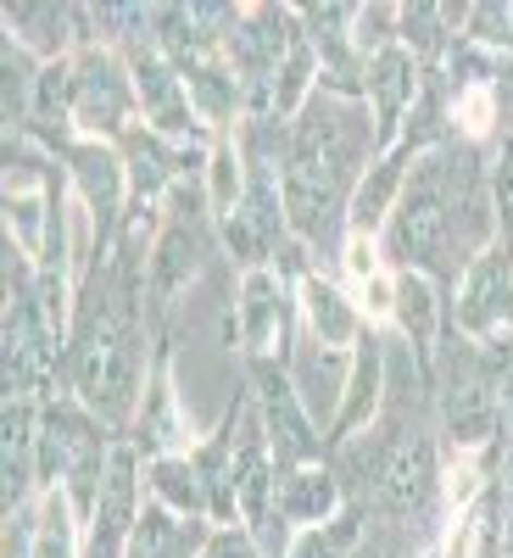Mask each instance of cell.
Returning a JSON list of instances; mask_svg holds the SVG:
<instances>
[{"mask_svg": "<svg viewBox=\"0 0 513 558\" xmlns=\"http://www.w3.org/2000/svg\"><path fill=\"white\" fill-rule=\"evenodd\" d=\"M368 151L363 107H346L335 96H313L296 123V151L285 162V213L291 229L307 241H323L335 218L341 184L352 179V162Z\"/></svg>", "mask_w": 513, "mask_h": 558, "instance_id": "1", "label": "cell"}, {"mask_svg": "<svg viewBox=\"0 0 513 558\" xmlns=\"http://www.w3.org/2000/svg\"><path fill=\"white\" fill-rule=\"evenodd\" d=\"M139 368H146V347H139V324L129 313V286L107 279L78 341V391L101 418H129L139 397Z\"/></svg>", "mask_w": 513, "mask_h": 558, "instance_id": "2", "label": "cell"}, {"mask_svg": "<svg viewBox=\"0 0 513 558\" xmlns=\"http://www.w3.org/2000/svg\"><path fill=\"white\" fill-rule=\"evenodd\" d=\"M134 78H123V62L112 51H89L73 68V123L101 140V134H123L134 118Z\"/></svg>", "mask_w": 513, "mask_h": 558, "instance_id": "3", "label": "cell"}, {"mask_svg": "<svg viewBox=\"0 0 513 558\" xmlns=\"http://www.w3.org/2000/svg\"><path fill=\"white\" fill-rule=\"evenodd\" d=\"M129 78H134V101H139V112H146L151 134L179 140V134H191V129L201 123L196 107H191V89H184V73L168 68L162 57L134 51V57H129Z\"/></svg>", "mask_w": 513, "mask_h": 558, "instance_id": "4", "label": "cell"}, {"mask_svg": "<svg viewBox=\"0 0 513 558\" xmlns=\"http://www.w3.org/2000/svg\"><path fill=\"white\" fill-rule=\"evenodd\" d=\"M134 458L129 452H112V470L101 481V497H96V514H89V558H129V542H134Z\"/></svg>", "mask_w": 513, "mask_h": 558, "instance_id": "5", "label": "cell"}, {"mask_svg": "<svg viewBox=\"0 0 513 558\" xmlns=\"http://www.w3.org/2000/svg\"><path fill=\"white\" fill-rule=\"evenodd\" d=\"M68 162H73L78 202L89 207V218H96L101 241H107V235H112V218H118V207H123L129 168H123V157H118V151H107V146H101V140H78Z\"/></svg>", "mask_w": 513, "mask_h": 558, "instance_id": "6", "label": "cell"}, {"mask_svg": "<svg viewBox=\"0 0 513 558\" xmlns=\"http://www.w3.org/2000/svg\"><path fill=\"white\" fill-rule=\"evenodd\" d=\"M285 318H291V302H285V279L268 274V268H246L241 279V302H235V330L252 352H273L285 341Z\"/></svg>", "mask_w": 513, "mask_h": 558, "instance_id": "7", "label": "cell"}, {"mask_svg": "<svg viewBox=\"0 0 513 558\" xmlns=\"http://www.w3.org/2000/svg\"><path fill=\"white\" fill-rule=\"evenodd\" d=\"M368 96H375V118H380V146H391L402 112L418 101V68L402 45L375 51V62H368Z\"/></svg>", "mask_w": 513, "mask_h": 558, "instance_id": "8", "label": "cell"}, {"mask_svg": "<svg viewBox=\"0 0 513 558\" xmlns=\"http://www.w3.org/2000/svg\"><path fill=\"white\" fill-rule=\"evenodd\" d=\"M296 296H302V318H307V330H313L318 347H330V352H335V347H352V341H357V307L330 286V279L302 274Z\"/></svg>", "mask_w": 513, "mask_h": 558, "instance_id": "9", "label": "cell"}, {"mask_svg": "<svg viewBox=\"0 0 513 558\" xmlns=\"http://www.w3.org/2000/svg\"><path fill=\"white\" fill-rule=\"evenodd\" d=\"M502 302H508V257L502 252H486L469 279H463V302H457V324L463 330H491V324L502 318Z\"/></svg>", "mask_w": 513, "mask_h": 558, "instance_id": "10", "label": "cell"}, {"mask_svg": "<svg viewBox=\"0 0 513 558\" xmlns=\"http://www.w3.org/2000/svg\"><path fill=\"white\" fill-rule=\"evenodd\" d=\"M73 23H78V12H68V7H7V28L34 57H62Z\"/></svg>", "mask_w": 513, "mask_h": 558, "instance_id": "11", "label": "cell"}, {"mask_svg": "<svg viewBox=\"0 0 513 558\" xmlns=\"http://www.w3.org/2000/svg\"><path fill=\"white\" fill-rule=\"evenodd\" d=\"M201 542L196 525H179L173 508H146L134 525V542H129V558H191Z\"/></svg>", "mask_w": 513, "mask_h": 558, "instance_id": "12", "label": "cell"}, {"mask_svg": "<svg viewBox=\"0 0 513 558\" xmlns=\"http://www.w3.org/2000/svg\"><path fill=\"white\" fill-rule=\"evenodd\" d=\"M341 386H346V380H341V357H335L330 347L307 341V352L296 357V391H302L307 413H313V418H330Z\"/></svg>", "mask_w": 513, "mask_h": 558, "instance_id": "13", "label": "cell"}, {"mask_svg": "<svg viewBox=\"0 0 513 558\" xmlns=\"http://www.w3.org/2000/svg\"><path fill=\"white\" fill-rule=\"evenodd\" d=\"M402 168H407V151H396V157H386V162L368 168V179L357 184V196H352V229L375 235V223L386 218V207H391L396 191H402Z\"/></svg>", "mask_w": 513, "mask_h": 558, "instance_id": "14", "label": "cell"}, {"mask_svg": "<svg viewBox=\"0 0 513 558\" xmlns=\"http://www.w3.org/2000/svg\"><path fill=\"white\" fill-rule=\"evenodd\" d=\"M28 558H78V536H73V514L62 492L39 497V514L28 531Z\"/></svg>", "mask_w": 513, "mask_h": 558, "instance_id": "15", "label": "cell"}, {"mask_svg": "<svg viewBox=\"0 0 513 558\" xmlns=\"http://www.w3.org/2000/svg\"><path fill=\"white\" fill-rule=\"evenodd\" d=\"M151 492L162 497V508H173V514H191V508H201V475H196V463L162 452V458L151 463Z\"/></svg>", "mask_w": 513, "mask_h": 558, "instance_id": "16", "label": "cell"}, {"mask_svg": "<svg viewBox=\"0 0 513 558\" xmlns=\"http://www.w3.org/2000/svg\"><path fill=\"white\" fill-rule=\"evenodd\" d=\"M396 318H402V330L413 336V347H430L436 336V291H430V279H396Z\"/></svg>", "mask_w": 513, "mask_h": 558, "instance_id": "17", "label": "cell"}, {"mask_svg": "<svg viewBox=\"0 0 513 558\" xmlns=\"http://www.w3.org/2000/svg\"><path fill=\"white\" fill-rule=\"evenodd\" d=\"M207 196H212V207L223 218L241 207V196H246V162H241L235 146H218L212 151V162H207Z\"/></svg>", "mask_w": 513, "mask_h": 558, "instance_id": "18", "label": "cell"}, {"mask_svg": "<svg viewBox=\"0 0 513 558\" xmlns=\"http://www.w3.org/2000/svg\"><path fill=\"white\" fill-rule=\"evenodd\" d=\"M330 508H335V486L323 481V475H296V481H291V492H285V514H291V520L318 525Z\"/></svg>", "mask_w": 513, "mask_h": 558, "instance_id": "19", "label": "cell"}, {"mask_svg": "<svg viewBox=\"0 0 513 558\" xmlns=\"http://www.w3.org/2000/svg\"><path fill=\"white\" fill-rule=\"evenodd\" d=\"M452 118L463 123V134H486L497 123V96H491V89H457Z\"/></svg>", "mask_w": 513, "mask_h": 558, "instance_id": "20", "label": "cell"}, {"mask_svg": "<svg viewBox=\"0 0 513 558\" xmlns=\"http://www.w3.org/2000/svg\"><path fill=\"white\" fill-rule=\"evenodd\" d=\"M346 274L357 279V286H368V279H380V257H375V235H363V229H352V241H346Z\"/></svg>", "mask_w": 513, "mask_h": 558, "instance_id": "21", "label": "cell"}, {"mask_svg": "<svg viewBox=\"0 0 513 558\" xmlns=\"http://www.w3.org/2000/svg\"><path fill=\"white\" fill-rule=\"evenodd\" d=\"M346 542H352V531H330V536H323V531L313 525V531L302 536V547H296L291 558H335V553H341Z\"/></svg>", "mask_w": 513, "mask_h": 558, "instance_id": "22", "label": "cell"}, {"mask_svg": "<svg viewBox=\"0 0 513 558\" xmlns=\"http://www.w3.org/2000/svg\"><path fill=\"white\" fill-rule=\"evenodd\" d=\"M475 492H480V470H475L469 458H463V463H452V470H447V497L469 508V502H475Z\"/></svg>", "mask_w": 513, "mask_h": 558, "instance_id": "23", "label": "cell"}, {"mask_svg": "<svg viewBox=\"0 0 513 558\" xmlns=\"http://www.w3.org/2000/svg\"><path fill=\"white\" fill-rule=\"evenodd\" d=\"M475 547H480V520L475 514H457V525L447 536V558H475Z\"/></svg>", "mask_w": 513, "mask_h": 558, "instance_id": "24", "label": "cell"}, {"mask_svg": "<svg viewBox=\"0 0 513 558\" xmlns=\"http://www.w3.org/2000/svg\"><path fill=\"white\" fill-rule=\"evenodd\" d=\"M497 196L508 202V213H513V162H502L497 168Z\"/></svg>", "mask_w": 513, "mask_h": 558, "instance_id": "25", "label": "cell"}, {"mask_svg": "<svg viewBox=\"0 0 513 558\" xmlns=\"http://www.w3.org/2000/svg\"><path fill=\"white\" fill-rule=\"evenodd\" d=\"M212 558H246V547H229V542H218V553Z\"/></svg>", "mask_w": 513, "mask_h": 558, "instance_id": "26", "label": "cell"}, {"mask_svg": "<svg viewBox=\"0 0 513 558\" xmlns=\"http://www.w3.org/2000/svg\"><path fill=\"white\" fill-rule=\"evenodd\" d=\"M508 475H513V458H508ZM508 486H513V481H508Z\"/></svg>", "mask_w": 513, "mask_h": 558, "instance_id": "27", "label": "cell"}]
</instances>
